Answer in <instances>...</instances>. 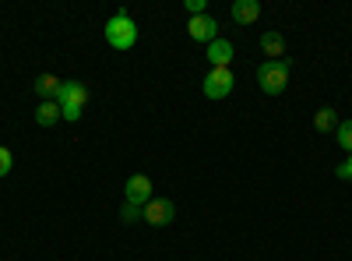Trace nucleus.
<instances>
[{
	"label": "nucleus",
	"mask_w": 352,
	"mask_h": 261,
	"mask_svg": "<svg viewBox=\"0 0 352 261\" xmlns=\"http://www.w3.org/2000/svg\"><path fill=\"white\" fill-rule=\"evenodd\" d=\"M106 43H109L113 50H131V46L138 43V25H134V18H131L124 8L106 21Z\"/></svg>",
	"instance_id": "obj_1"
},
{
	"label": "nucleus",
	"mask_w": 352,
	"mask_h": 261,
	"mask_svg": "<svg viewBox=\"0 0 352 261\" xmlns=\"http://www.w3.org/2000/svg\"><path fill=\"white\" fill-rule=\"evenodd\" d=\"M289 71H292V64H289V61H264V64L257 67V85H261V92H268V96L285 92V85H289Z\"/></svg>",
	"instance_id": "obj_2"
},
{
	"label": "nucleus",
	"mask_w": 352,
	"mask_h": 261,
	"mask_svg": "<svg viewBox=\"0 0 352 261\" xmlns=\"http://www.w3.org/2000/svg\"><path fill=\"white\" fill-rule=\"evenodd\" d=\"M232 85H236V78H232V67H212L208 74H204V99H226L232 92Z\"/></svg>",
	"instance_id": "obj_3"
},
{
	"label": "nucleus",
	"mask_w": 352,
	"mask_h": 261,
	"mask_svg": "<svg viewBox=\"0 0 352 261\" xmlns=\"http://www.w3.org/2000/svg\"><path fill=\"white\" fill-rule=\"evenodd\" d=\"M141 219L148 222V226H169L176 219V205L169 198H152L148 205L141 209Z\"/></svg>",
	"instance_id": "obj_4"
},
{
	"label": "nucleus",
	"mask_w": 352,
	"mask_h": 261,
	"mask_svg": "<svg viewBox=\"0 0 352 261\" xmlns=\"http://www.w3.org/2000/svg\"><path fill=\"white\" fill-rule=\"evenodd\" d=\"M187 32H190V39L194 43H215L219 39V21L212 18V14H197V18H190L187 21Z\"/></svg>",
	"instance_id": "obj_5"
},
{
	"label": "nucleus",
	"mask_w": 352,
	"mask_h": 261,
	"mask_svg": "<svg viewBox=\"0 0 352 261\" xmlns=\"http://www.w3.org/2000/svg\"><path fill=\"white\" fill-rule=\"evenodd\" d=\"M124 198L131 201V205L144 209V205L152 201V180L144 177V173H134V177L127 180V191H124Z\"/></svg>",
	"instance_id": "obj_6"
},
{
	"label": "nucleus",
	"mask_w": 352,
	"mask_h": 261,
	"mask_svg": "<svg viewBox=\"0 0 352 261\" xmlns=\"http://www.w3.org/2000/svg\"><path fill=\"white\" fill-rule=\"evenodd\" d=\"M56 103H60V109H64V106H81V109H85V103H88V89H85L81 81L71 78V81L60 85V96H56Z\"/></svg>",
	"instance_id": "obj_7"
},
{
	"label": "nucleus",
	"mask_w": 352,
	"mask_h": 261,
	"mask_svg": "<svg viewBox=\"0 0 352 261\" xmlns=\"http://www.w3.org/2000/svg\"><path fill=\"white\" fill-rule=\"evenodd\" d=\"M229 14H232V21H240V25H254L261 18V0H232Z\"/></svg>",
	"instance_id": "obj_8"
},
{
	"label": "nucleus",
	"mask_w": 352,
	"mask_h": 261,
	"mask_svg": "<svg viewBox=\"0 0 352 261\" xmlns=\"http://www.w3.org/2000/svg\"><path fill=\"white\" fill-rule=\"evenodd\" d=\"M60 85H64V78L39 74V78H36V96H39L43 103H56V96H60Z\"/></svg>",
	"instance_id": "obj_9"
},
{
	"label": "nucleus",
	"mask_w": 352,
	"mask_h": 261,
	"mask_svg": "<svg viewBox=\"0 0 352 261\" xmlns=\"http://www.w3.org/2000/svg\"><path fill=\"white\" fill-rule=\"evenodd\" d=\"M204 56H208L212 67H229V64H232V43H229V39H215Z\"/></svg>",
	"instance_id": "obj_10"
},
{
	"label": "nucleus",
	"mask_w": 352,
	"mask_h": 261,
	"mask_svg": "<svg viewBox=\"0 0 352 261\" xmlns=\"http://www.w3.org/2000/svg\"><path fill=\"white\" fill-rule=\"evenodd\" d=\"M261 53L268 56V61H285V39H282V32H264L261 36Z\"/></svg>",
	"instance_id": "obj_11"
},
{
	"label": "nucleus",
	"mask_w": 352,
	"mask_h": 261,
	"mask_svg": "<svg viewBox=\"0 0 352 261\" xmlns=\"http://www.w3.org/2000/svg\"><path fill=\"white\" fill-rule=\"evenodd\" d=\"M60 121V103H39L36 106V124L39 127H53Z\"/></svg>",
	"instance_id": "obj_12"
},
{
	"label": "nucleus",
	"mask_w": 352,
	"mask_h": 261,
	"mask_svg": "<svg viewBox=\"0 0 352 261\" xmlns=\"http://www.w3.org/2000/svg\"><path fill=\"white\" fill-rule=\"evenodd\" d=\"M314 127L324 134V131H335L338 127V113L331 109V106H320L317 113H314Z\"/></svg>",
	"instance_id": "obj_13"
},
{
	"label": "nucleus",
	"mask_w": 352,
	"mask_h": 261,
	"mask_svg": "<svg viewBox=\"0 0 352 261\" xmlns=\"http://www.w3.org/2000/svg\"><path fill=\"white\" fill-rule=\"evenodd\" d=\"M335 138H338V145L352 156V121H338V127H335Z\"/></svg>",
	"instance_id": "obj_14"
},
{
	"label": "nucleus",
	"mask_w": 352,
	"mask_h": 261,
	"mask_svg": "<svg viewBox=\"0 0 352 261\" xmlns=\"http://www.w3.org/2000/svg\"><path fill=\"white\" fill-rule=\"evenodd\" d=\"M11 166H14V156L4 149V145H0V180H4L8 173H11Z\"/></svg>",
	"instance_id": "obj_15"
},
{
	"label": "nucleus",
	"mask_w": 352,
	"mask_h": 261,
	"mask_svg": "<svg viewBox=\"0 0 352 261\" xmlns=\"http://www.w3.org/2000/svg\"><path fill=\"white\" fill-rule=\"evenodd\" d=\"M120 219H124V222H134V219H141V209H138V205H131V201H124Z\"/></svg>",
	"instance_id": "obj_16"
},
{
	"label": "nucleus",
	"mask_w": 352,
	"mask_h": 261,
	"mask_svg": "<svg viewBox=\"0 0 352 261\" xmlns=\"http://www.w3.org/2000/svg\"><path fill=\"white\" fill-rule=\"evenodd\" d=\"M187 11H190V18L208 14V0H187Z\"/></svg>",
	"instance_id": "obj_17"
},
{
	"label": "nucleus",
	"mask_w": 352,
	"mask_h": 261,
	"mask_svg": "<svg viewBox=\"0 0 352 261\" xmlns=\"http://www.w3.org/2000/svg\"><path fill=\"white\" fill-rule=\"evenodd\" d=\"M335 177H338V180H349V184H352V156H349V159H345V163H342V166L335 169Z\"/></svg>",
	"instance_id": "obj_18"
},
{
	"label": "nucleus",
	"mask_w": 352,
	"mask_h": 261,
	"mask_svg": "<svg viewBox=\"0 0 352 261\" xmlns=\"http://www.w3.org/2000/svg\"><path fill=\"white\" fill-rule=\"evenodd\" d=\"M81 113H85V109H81V106H64V109H60V117H64V121H71V124H74V121H81Z\"/></svg>",
	"instance_id": "obj_19"
}]
</instances>
